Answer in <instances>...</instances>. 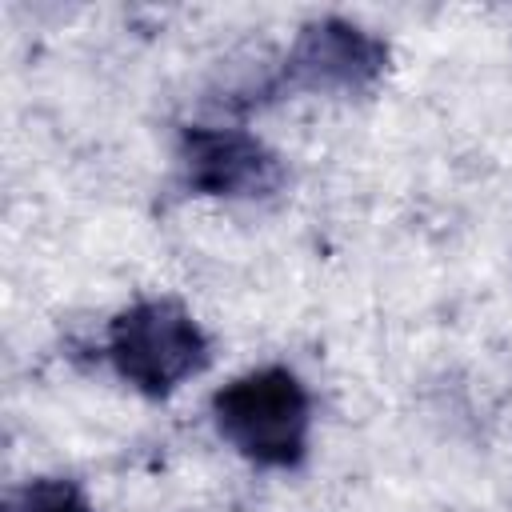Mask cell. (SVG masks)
<instances>
[{"label": "cell", "mask_w": 512, "mask_h": 512, "mask_svg": "<svg viewBox=\"0 0 512 512\" xmlns=\"http://www.w3.org/2000/svg\"><path fill=\"white\" fill-rule=\"evenodd\" d=\"M108 360L140 396L164 400L212 364V340L180 300L144 296L112 316Z\"/></svg>", "instance_id": "2"}, {"label": "cell", "mask_w": 512, "mask_h": 512, "mask_svg": "<svg viewBox=\"0 0 512 512\" xmlns=\"http://www.w3.org/2000/svg\"><path fill=\"white\" fill-rule=\"evenodd\" d=\"M180 172L188 192L216 200H268L288 180L280 152L260 136L216 124H188L180 132Z\"/></svg>", "instance_id": "4"}, {"label": "cell", "mask_w": 512, "mask_h": 512, "mask_svg": "<svg viewBox=\"0 0 512 512\" xmlns=\"http://www.w3.org/2000/svg\"><path fill=\"white\" fill-rule=\"evenodd\" d=\"M388 44L344 20V16H320L300 24L280 76L276 92H320V96H360L380 84L388 72Z\"/></svg>", "instance_id": "3"}, {"label": "cell", "mask_w": 512, "mask_h": 512, "mask_svg": "<svg viewBox=\"0 0 512 512\" xmlns=\"http://www.w3.org/2000/svg\"><path fill=\"white\" fill-rule=\"evenodd\" d=\"M0 512H96L88 492L68 476H32L4 492Z\"/></svg>", "instance_id": "5"}, {"label": "cell", "mask_w": 512, "mask_h": 512, "mask_svg": "<svg viewBox=\"0 0 512 512\" xmlns=\"http://www.w3.org/2000/svg\"><path fill=\"white\" fill-rule=\"evenodd\" d=\"M220 440L260 468H300L308 456L312 400L300 376L284 364H264L232 376L212 396Z\"/></svg>", "instance_id": "1"}]
</instances>
